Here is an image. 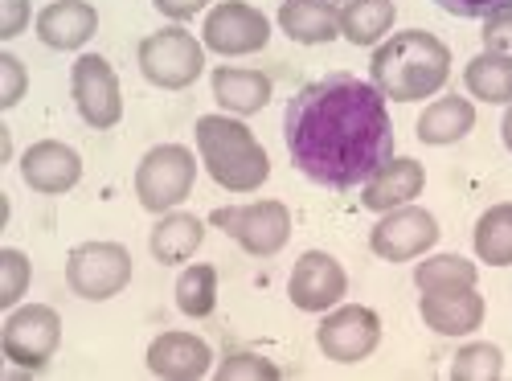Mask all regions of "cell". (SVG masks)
I'll return each mask as SVG.
<instances>
[{"mask_svg":"<svg viewBox=\"0 0 512 381\" xmlns=\"http://www.w3.org/2000/svg\"><path fill=\"white\" fill-rule=\"evenodd\" d=\"M283 140L291 164L312 185L349 193L394 156L386 95L357 74H324L287 103Z\"/></svg>","mask_w":512,"mask_h":381,"instance_id":"1","label":"cell"},{"mask_svg":"<svg viewBox=\"0 0 512 381\" xmlns=\"http://www.w3.org/2000/svg\"><path fill=\"white\" fill-rule=\"evenodd\" d=\"M373 87L394 103H422L447 87L451 78V50L426 29H402L373 46L369 58Z\"/></svg>","mask_w":512,"mask_h":381,"instance_id":"2","label":"cell"},{"mask_svg":"<svg viewBox=\"0 0 512 381\" xmlns=\"http://www.w3.org/2000/svg\"><path fill=\"white\" fill-rule=\"evenodd\" d=\"M193 132L213 185H222L226 193H259L267 185L271 156L238 115H201Z\"/></svg>","mask_w":512,"mask_h":381,"instance_id":"3","label":"cell"},{"mask_svg":"<svg viewBox=\"0 0 512 381\" xmlns=\"http://www.w3.org/2000/svg\"><path fill=\"white\" fill-rule=\"evenodd\" d=\"M140 74L160 91H185L205 74V41H197L181 25H164L148 33L136 50Z\"/></svg>","mask_w":512,"mask_h":381,"instance_id":"4","label":"cell"},{"mask_svg":"<svg viewBox=\"0 0 512 381\" xmlns=\"http://www.w3.org/2000/svg\"><path fill=\"white\" fill-rule=\"evenodd\" d=\"M197 185V156L185 144H156L136 168V197L148 214H168L189 201Z\"/></svg>","mask_w":512,"mask_h":381,"instance_id":"5","label":"cell"},{"mask_svg":"<svg viewBox=\"0 0 512 381\" xmlns=\"http://www.w3.org/2000/svg\"><path fill=\"white\" fill-rule=\"evenodd\" d=\"M66 283L78 300H115L132 283V250L123 242H78L66 254Z\"/></svg>","mask_w":512,"mask_h":381,"instance_id":"6","label":"cell"},{"mask_svg":"<svg viewBox=\"0 0 512 381\" xmlns=\"http://www.w3.org/2000/svg\"><path fill=\"white\" fill-rule=\"evenodd\" d=\"M209 222L226 238H234L254 259H271L291 238V209L283 201H250V205H222Z\"/></svg>","mask_w":512,"mask_h":381,"instance_id":"7","label":"cell"},{"mask_svg":"<svg viewBox=\"0 0 512 381\" xmlns=\"http://www.w3.org/2000/svg\"><path fill=\"white\" fill-rule=\"evenodd\" d=\"M58 345H62V316L50 304L13 308L5 320V332H0V349H5V357L25 373L46 369L54 361Z\"/></svg>","mask_w":512,"mask_h":381,"instance_id":"8","label":"cell"},{"mask_svg":"<svg viewBox=\"0 0 512 381\" xmlns=\"http://www.w3.org/2000/svg\"><path fill=\"white\" fill-rule=\"evenodd\" d=\"M70 95L82 115V123L107 132L123 119V91H119V74L103 54H82L70 70Z\"/></svg>","mask_w":512,"mask_h":381,"instance_id":"9","label":"cell"},{"mask_svg":"<svg viewBox=\"0 0 512 381\" xmlns=\"http://www.w3.org/2000/svg\"><path fill=\"white\" fill-rule=\"evenodd\" d=\"M316 345L336 365H357L381 345V316L365 304H336L316 328Z\"/></svg>","mask_w":512,"mask_h":381,"instance_id":"10","label":"cell"},{"mask_svg":"<svg viewBox=\"0 0 512 381\" xmlns=\"http://www.w3.org/2000/svg\"><path fill=\"white\" fill-rule=\"evenodd\" d=\"M201 41H205V50L222 54V58H246V54L267 50L271 21L254 5H246V0H222V5L209 9Z\"/></svg>","mask_w":512,"mask_h":381,"instance_id":"11","label":"cell"},{"mask_svg":"<svg viewBox=\"0 0 512 381\" xmlns=\"http://www.w3.org/2000/svg\"><path fill=\"white\" fill-rule=\"evenodd\" d=\"M439 218L422 205H398L390 214H381V222L369 234V250L386 263H410L422 259L426 250L439 242Z\"/></svg>","mask_w":512,"mask_h":381,"instance_id":"12","label":"cell"},{"mask_svg":"<svg viewBox=\"0 0 512 381\" xmlns=\"http://www.w3.org/2000/svg\"><path fill=\"white\" fill-rule=\"evenodd\" d=\"M349 291V275L328 250H304L291 267L287 295L300 312H332Z\"/></svg>","mask_w":512,"mask_h":381,"instance_id":"13","label":"cell"},{"mask_svg":"<svg viewBox=\"0 0 512 381\" xmlns=\"http://www.w3.org/2000/svg\"><path fill=\"white\" fill-rule=\"evenodd\" d=\"M21 181L41 197H62L82 181V156L62 140H37L21 152Z\"/></svg>","mask_w":512,"mask_h":381,"instance_id":"14","label":"cell"},{"mask_svg":"<svg viewBox=\"0 0 512 381\" xmlns=\"http://www.w3.org/2000/svg\"><path fill=\"white\" fill-rule=\"evenodd\" d=\"M148 369L164 381H201L213 373V349L197 332H160L148 345Z\"/></svg>","mask_w":512,"mask_h":381,"instance_id":"15","label":"cell"},{"mask_svg":"<svg viewBox=\"0 0 512 381\" xmlns=\"http://www.w3.org/2000/svg\"><path fill=\"white\" fill-rule=\"evenodd\" d=\"M37 41L50 50H82L99 33V9L91 0H50L33 21Z\"/></svg>","mask_w":512,"mask_h":381,"instance_id":"16","label":"cell"},{"mask_svg":"<svg viewBox=\"0 0 512 381\" xmlns=\"http://www.w3.org/2000/svg\"><path fill=\"white\" fill-rule=\"evenodd\" d=\"M484 295L476 287H459V291H422L418 316L426 328H435L439 336H472L484 324Z\"/></svg>","mask_w":512,"mask_h":381,"instance_id":"17","label":"cell"},{"mask_svg":"<svg viewBox=\"0 0 512 381\" xmlns=\"http://www.w3.org/2000/svg\"><path fill=\"white\" fill-rule=\"evenodd\" d=\"M426 185V168L414 156H390L377 173L361 185V205L373 214H390L398 205H410Z\"/></svg>","mask_w":512,"mask_h":381,"instance_id":"18","label":"cell"},{"mask_svg":"<svg viewBox=\"0 0 512 381\" xmlns=\"http://www.w3.org/2000/svg\"><path fill=\"white\" fill-rule=\"evenodd\" d=\"M209 87H213V99L226 115H254L271 103V91L275 82L271 74L263 70H250V66H218L209 74Z\"/></svg>","mask_w":512,"mask_h":381,"instance_id":"19","label":"cell"},{"mask_svg":"<svg viewBox=\"0 0 512 381\" xmlns=\"http://www.w3.org/2000/svg\"><path fill=\"white\" fill-rule=\"evenodd\" d=\"M201 242H205V222L197 214H185V209H168V214H160V222L148 234L152 259L164 263V267L189 263L201 250Z\"/></svg>","mask_w":512,"mask_h":381,"instance_id":"20","label":"cell"},{"mask_svg":"<svg viewBox=\"0 0 512 381\" xmlns=\"http://www.w3.org/2000/svg\"><path fill=\"white\" fill-rule=\"evenodd\" d=\"M279 29L300 46H324L340 37V9L332 0H283Z\"/></svg>","mask_w":512,"mask_h":381,"instance_id":"21","label":"cell"},{"mask_svg":"<svg viewBox=\"0 0 512 381\" xmlns=\"http://www.w3.org/2000/svg\"><path fill=\"white\" fill-rule=\"evenodd\" d=\"M476 127V107L463 95H443L418 115V140L443 148V144H459L467 132Z\"/></svg>","mask_w":512,"mask_h":381,"instance_id":"22","label":"cell"},{"mask_svg":"<svg viewBox=\"0 0 512 381\" xmlns=\"http://www.w3.org/2000/svg\"><path fill=\"white\" fill-rule=\"evenodd\" d=\"M394 0H345L340 9V37H349L353 46H381L386 33L394 29Z\"/></svg>","mask_w":512,"mask_h":381,"instance_id":"23","label":"cell"},{"mask_svg":"<svg viewBox=\"0 0 512 381\" xmlns=\"http://www.w3.org/2000/svg\"><path fill=\"white\" fill-rule=\"evenodd\" d=\"M463 87L480 103H512V58L504 54H476L463 70Z\"/></svg>","mask_w":512,"mask_h":381,"instance_id":"24","label":"cell"},{"mask_svg":"<svg viewBox=\"0 0 512 381\" xmlns=\"http://www.w3.org/2000/svg\"><path fill=\"white\" fill-rule=\"evenodd\" d=\"M476 254L488 267H512V201L484 209L476 222Z\"/></svg>","mask_w":512,"mask_h":381,"instance_id":"25","label":"cell"},{"mask_svg":"<svg viewBox=\"0 0 512 381\" xmlns=\"http://www.w3.org/2000/svg\"><path fill=\"white\" fill-rule=\"evenodd\" d=\"M480 267L467 263L463 254H426L414 267V287L418 291H459V287H476Z\"/></svg>","mask_w":512,"mask_h":381,"instance_id":"26","label":"cell"},{"mask_svg":"<svg viewBox=\"0 0 512 381\" xmlns=\"http://www.w3.org/2000/svg\"><path fill=\"white\" fill-rule=\"evenodd\" d=\"M177 308L189 320H205L213 308H218V271L209 263H193L181 271L177 279Z\"/></svg>","mask_w":512,"mask_h":381,"instance_id":"27","label":"cell"},{"mask_svg":"<svg viewBox=\"0 0 512 381\" xmlns=\"http://www.w3.org/2000/svg\"><path fill=\"white\" fill-rule=\"evenodd\" d=\"M504 377V353L488 341H472L451 357V381H496Z\"/></svg>","mask_w":512,"mask_h":381,"instance_id":"28","label":"cell"},{"mask_svg":"<svg viewBox=\"0 0 512 381\" xmlns=\"http://www.w3.org/2000/svg\"><path fill=\"white\" fill-rule=\"evenodd\" d=\"M29 279H33V267L25 259V250L17 246L0 250V308L13 312L21 304V295L29 291Z\"/></svg>","mask_w":512,"mask_h":381,"instance_id":"29","label":"cell"},{"mask_svg":"<svg viewBox=\"0 0 512 381\" xmlns=\"http://www.w3.org/2000/svg\"><path fill=\"white\" fill-rule=\"evenodd\" d=\"M213 377L222 381H238V377H254V381H275L279 377V365L259 357V353H230L218 369H213Z\"/></svg>","mask_w":512,"mask_h":381,"instance_id":"30","label":"cell"},{"mask_svg":"<svg viewBox=\"0 0 512 381\" xmlns=\"http://www.w3.org/2000/svg\"><path fill=\"white\" fill-rule=\"evenodd\" d=\"M29 91V70L17 54H0V111H13Z\"/></svg>","mask_w":512,"mask_h":381,"instance_id":"31","label":"cell"},{"mask_svg":"<svg viewBox=\"0 0 512 381\" xmlns=\"http://www.w3.org/2000/svg\"><path fill=\"white\" fill-rule=\"evenodd\" d=\"M435 5L451 17H467V21H488L496 13H508L512 0H435Z\"/></svg>","mask_w":512,"mask_h":381,"instance_id":"32","label":"cell"},{"mask_svg":"<svg viewBox=\"0 0 512 381\" xmlns=\"http://www.w3.org/2000/svg\"><path fill=\"white\" fill-rule=\"evenodd\" d=\"M480 37H484V50H488V54H504V58H512V9L488 17Z\"/></svg>","mask_w":512,"mask_h":381,"instance_id":"33","label":"cell"},{"mask_svg":"<svg viewBox=\"0 0 512 381\" xmlns=\"http://www.w3.org/2000/svg\"><path fill=\"white\" fill-rule=\"evenodd\" d=\"M33 13H29V0H0V41H13L29 29Z\"/></svg>","mask_w":512,"mask_h":381,"instance_id":"34","label":"cell"},{"mask_svg":"<svg viewBox=\"0 0 512 381\" xmlns=\"http://www.w3.org/2000/svg\"><path fill=\"white\" fill-rule=\"evenodd\" d=\"M156 5V13H164L168 21H189V17H197L209 0H152Z\"/></svg>","mask_w":512,"mask_h":381,"instance_id":"35","label":"cell"},{"mask_svg":"<svg viewBox=\"0 0 512 381\" xmlns=\"http://www.w3.org/2000/svg\"><path fill=\"white\" fill-rule=\"evenodd\" d=\"M500 136H504V148L512 152V103H508V111H504V123H500Z\"/></svg>","mask_w":512,"mask_h":381,"instance_id":"36","label":"cell"}]
</instances>
